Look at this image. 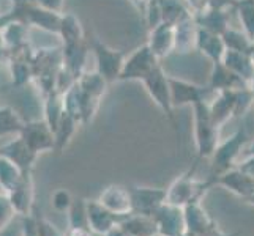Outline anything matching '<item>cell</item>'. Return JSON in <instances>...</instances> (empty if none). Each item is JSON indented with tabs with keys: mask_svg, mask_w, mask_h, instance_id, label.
<instances>
[{
	"mask_svg": "<svg viewBox=\"0 0 254 236\" xmlns=\"http://www.w3.org/2000/svg\"><path fill=\"white\" fill-rule=\"evenodd\" d=\"M196 165L190 172L180 175L177 180H174L172 185L168 188V197L166 202L175 206H187L192 202H200L205 192L213 188V183L208 178L205 181H197L194 178Z\"/></svg>",
	"mask_w": 254,
	"mask_h": 236,
	"instance_id": "obj_1",
	"label": "cell"
},
{
	"mask_svg": "<svg viewBox=\"0 0 254 236\" xmlns=\"http://www.w3.org/2000/svg\"><path fill=\"white\" fill-rule=\"evenodd\" d=\"M194 120H196V146H197V162L205 157H212L218 146V128L212 115L210 106L202 101L194 104Z\"/></svg>",
	"mask_w": 254,
	"mask_h": 236,
	"instance_id": "obj_2",
	"label": "cell"
},
{
	"mask_svg": "<svg viewBox=\"0 0 254 236\" xmlns=\"http://www.w3.org/2000/svg\"><path fill=\"white\" fill-rule=\"evenodd\" d=\"M247 142H248L247 129L239 128L229 139H227V141H224L223 143H218L216 150L212 156L213 164H212V172H210V177H208L210 181L213 183V180L218 177V175H221L226 170L235 167L237 157L242 153V148L245 146Z\"/></svg>",
	"mask_w": 254,
	"mask_h": 236,
	"instance_id": "obj_3",
	"label": "cell"
},
{
	"mask_svg": "<svg viewBox=\"0 0 254 236\" xmlns=\"http://www.w3.org/2000/svg\"><path fill=\"white\" fill-rule=\"evenodd\" d=\"M11 11L14 14V19L25 24L27 27L33 25V27L59 35L60 22H62V14L60 13L46 10V8L37 5L35 2H29L21 6H11Z\"/></svg>",
	"mask_w": 254,
	"mask_h": 236,
	"instance_id": "obj_4",
	"label": "cell"
},
{
	"mask_svg": "<svg viewBox=\"0 0 254 236\" xmlns=\"http://www.w3.org/2000/svg\"><path fill=\"white\" fill-rule=\"evenodd\" d=\"M144 84L147 87L148 93L153 98V101L161 107L164 112V115H168L169 121L172 123V128L175 129V133L179 136V129H177V121H175L174 112H172V94H171V85H169V79L164 76L163 69L160 65H156L152 73L144 79Z\"/></svg>",
	"mask_w": 254,
	"mask_h": 236,
	"instance_id": "obj_5",
	"label": "cell"
},
{
	"mask_svg": "<svg viewBox=\"0 0 254 236\" xmlns=\"http://www.w3.org/2000/svg\"><path fill=\"white\" fill-rule=\"evenodd\" d=\"M79 84V92H81V113H82V121H89L90 117L95 113L96 107H98L100 99L104 93V87H106V81L104 77L96 71L82 74L77 79Z\"/></svg>",
	"mask_w": 254,
	"mask_h": 236,
	"instance_id": "obj_6",
	"label": "cell"
},
{
	"mask_svg": "<svg viewBox=\"0 0 254 236\" xmlns=\"http://www.w3.org/2000/svg\"><path fill=\"white\" fill-rule=\"evenodd\" d=\"M90 47H92V52L95 54L96 65H98V69H96V71L104 77V81L109 84V82L116 81V79H119L120 73H122V68H124V63H125L124 52H117V50H112V49L106 47L98 38L92 40Z\"/></svg>",
	"mask_w": 254,
	"mask_h": 236,
	"instance_id": "obj_7",
	"label": "cell"
},
{
	"mask_svg": "<svg viewBox=\"0 0 254 236\" xmlns=\"http://www.w3.org/2000/svg\"><path fill=\"white\" fill-rule=\"evenodd\" d=\"M131 202H133V213L153 216L161 205L166 203L168 189L147 188V186H131Z\"/></svg>",
	"mask_w": 254,
	"mask_h": 236,
	"instance_id": "obj_8",
	"label": "cell"
},
{
	"mask_svg": "<svg viewBox=\"0 0 254 236\" xmlns=\"http://www.w3.org/2000/svg\"><path fill=\"white\" fill-rule=\"evenodd\" d=\"M213 185L223 186L224 189L229 190L231 194L243 198L245 202L254 195V178L247 172L240 170L237 165L229 170H226L221 175H218L213 180Z\"/></svg>",
	"mask_w": 254,
	"mask_h": 236,
	"instance_id": "obj_9",
	"label": "cell"
},
{
	"mask_svg": "<svg viewBox=\"0 0 254 236\" xmlns=\"http://www.w3.org/2000/svg\"><path fill=\"white\" fill-rule=\"evenodd\" d=\"M153 219L158 225V233L161 236H180L187 232L185 213H183L182 206H175L166 202L156 209Z\"/></svg>",
	"mask_w": 254,
	"mask_h": 236,
	"instance_id": "obj_10",
	"label": "cell"
},
{
	"mask_svg": "<svg viewBox=\"0 0 254 236\" xmlns=\"http://www.w3.org/2000/svg\"><path fill=\"white\" fill-rule=\"evenodd\" d=\"M156 58L158 57L153 54L150 46H142L128 60H125L119 79H122V81H127V79H142L144 81L152 73V69L158 65Z\"/></svg>",
	"mask_w": 254,
	"mask_h": 236,
	"instance_id": "obj_11",
	"label": "cell"
},
{
	"mask_svg": "<svg viewBox=\"0 0 254 236\" xmlns=\"http://www.w3.org/2000/svg\"><path fill=\"white\" fill-rule=\"evenodd\" d=\"M21 137L29 145V148L33 151H43L51 150L56 146V136L54 131L51 129L48 121H32V123L24 125L21 129Z\"/></svg>",
	"mask_w": 254,
	"mask_h": 236,
	"instance_id": "obj_12",
	"label": "cell"
},
{
	"mask_svg": "<svg viewBox=\"0 0 254 236\" xmlns=\"http://www.w3.org/2000/svg\"><path fill=\"white\" fill-rule=\"evenodd\" d=\"M183 213H185V225L187 232L196 235V236H207L213 233L220 227L212 219L205 208L200 205V202H192L187 206H183Z\"/></svg>",
	"mask_w": 254,
	"mask_h": 236,
	"instance_id": "obj_13",
	"label": "cell"
},
{
	"mask_svg": "<svg viewBox=\"0 0 254 236\" xmlns=\"http://www.w3.org/2000/svg\"><path fill=\"white\" fill-rule=\"evenodd\" d=\"M87 219H89V227L101 235H106L116 227H119L122 217L120 214L112 213L111 209L103 206L100 202H89L87 203Z\"/></svg>",
	"mask_w": 254,
	"mask_h": 236,
	"instance_id": "obj_14",
	"label": "cell"
},
{
	"mask_svg": "<svg viewBox=\"0 0 254 236\" xmlns=\"http://www.w3.org/2000/svg\"><path fill=\"white\" fill-rule=\"evenodd\" d=\"M98 202L111 209L112 213L127 216L129 213H133V202H131V194L129 189L125 186L112 185L103 190V194L100 195Z\"/></svg>",
	"mask_w": 254,
	"mask_h": 236,
	"instance_id": "obj_15",
	"label": "cell"
},
{
	"mask_svg": "<svg viewBox=\"0 0 254 236\" xmlns=\"http://www.w3.org/2000/svg\"><path fill=\"white\" fill-rule=\"evenodd\" d=\"M171 85V94H172V104L174 106H185V104H197V102H207V93L208 89H200V87L191 85L188 82L177 81V79H169Z\"/></svg>",
	"mask_w": 254,
	"mask_h": 236,
	"instance_id": "obj_16",
	"label": "cell"
},
{
	"mask_svg": "<svg viewBox=\"0 0 254 236\" xmlns=\"http://www.w3.org/2000/svg\"><path fill=\"white\" fill-rule=\"evenodd\" d=\"M119 227L129 236H155L158 235V225H156L153 216L129 213L122 217Z\"/></svg>",
	"mask_w": 254,
	"mask_h": 236,
	"instance_id": "obj_17",
	"label": "cell"
},
{
	"mask_svg": "<svg viewBox=\"0 0 254 236\" xmlns=\"http://www.w3.org/2000/svg\"><path fill=\"white\" fill-rule=\"evenodd\" d=\"M174 45V29L172 22H163L160 25H155L152 40H150V49L156 57L166 55L171 50Z\"/></svg>",
	"mask_w": 254,
	"mask_h": 236,
	"instance_id": "obj_18",
	"label": "cell"
},
{
	"mask_svg": "<svg viewBox=\"0 0 254 236\" xmlns=\"http://www.w3.org/2000/svg\"><path fill=\"white\" fill-rule=\"evenodd\" d=\"M243 79L231 71L223 62H215V71L212 77L213 90H240Z\"/></svg>",
	"mask_w": 254,
	"mask_h": 236,
	"instance_id": "obj_19",
	"label": "cell"
},
{
	"mask_svg": "<svg viewBox=\"0 0 254 236\" xmlns=\"http://www.w3.org/2000/svg\"><path fill=\"white\" fill-rule=\"evenodd\" d=\"M223 63L229 68L231 71L239 74L242 79L254 77V68L247 54H242V52H237V50H226L223 55Z\"/></svg>",
	"mask_w": 254,
	"mask_h": 236,
	"instance_id": "obj_20",
	"label": "cell"
},
{
	"mask_svg": "<svg viewBox=\"0 0 254 236\" xmlns=\"http://www.w3.org/2000/svg\"><path fill=\"white\" fill-rule=\"evenodd\" d=\"M27 33H29L27 25L16 21V19L6 22L3 27H0V35H2L3 41L6 43V46L10 47V50L25 45V43H29Z\"/></svg>",
	"mask_w": 254,
	"mask_h": 236,
	"instance_id": "obj_21",
	"label": "cell"
},
{
	"mask_svg": "<svg viewBox=\"0 0 254 236\" xmlns=\"http://www.w3.org/2000/svg\"><path fill=\"white\" fill-rule=\"evenodd\" d=\"M199 47L202 49L205 54L213 58L215 62H221V58L224 55V41L218 37L216 33L210 32L207 29L199 30Z\"/></svg>",
	"mask_w": 254,
	"mask_h": 236,
	"instance_id": "obj_22",
	"label": "cell"
},
{
	"mask_svg": "<svg viewBox=\"0 0 254 236\" xmlns=\"http://www.w3.org/2000/svg\"><path fill=\"white\" fill-rule=\"evenodd\" d=\"M22 123L16 112L10 107H0V134L11 133V131H21Z\"/></svg>",
	"mask_w": 254,
	"mask_h": 236,
	"instance_id": "obj_23",
	"label": "cell"
},
{
	"mask_svg": "<svg viewBox=\"0 0 254 236\" xmlns=\"http://www.w3.org/2000/svg\"><path fill=\"white\" fill-rule=\"evenodd\" d=\"M223 37H224L223 38L224 45L229 47V50H237V52H242V54H247L248 52L250 43L242 33L234 32V30H226L223 33Z\"/></svg>",
	"mask_w": 254,
	"mask_h": 236,
	"instance_id": "obj_24",
	"label": "cell"
},
{
	"mask_svg": "<svg viewBox=\"0 0 254 236\" xmlns=\"http://www.w3.org/2000/svg\"><path fill=\"white\" fill-rule=\"evenodd\" d=\"M240 19L250 37H254V0H242L239 3Z\"/></svg>",
	"mask_w": 254,
	"mask_h": 236,
	"instance_id": "obj_25",
	"label": "cell"
},
{
	"mask_svg": "<svg viewBox=\"0 0 254 236\" xmlns=\"http://www.w3.org/2000/svg\"><path fill=\"white\" fill-rule=\"evenodd\" d=\"M54 206L57 209H65L71 206V197L66 190H59L54 195Z\"/></svg>",
	"mask_w": 254,
	"mask_h": 236,
	"instance_id": "obj_26",
	"label": "cell"
},
{
	"mask_svg": "<svg viewBox=\"0 0 254 236\" xmlns=\"http://www.w3.org/2000/svg\"><path fill=\"white\" fill-rule=\"evenodd\" d=\"M33 2L43 8H46V10L56 11V13L62 11V5H64V0H33Z\"/></svg>",
	"mask_w": 254,
	"mask_h": 236,
	"instance_id": "obj_27",
	"label": "cell"
},
{
	"mask_svg": "<svg viewBox=\"0 0 254 236\" xmlns=\"http://www.w3.org/2000/svg\"><path fill=\"white\" fill-rule=\"evenodd\" d=\"M240 170L243 172H247L248 175H251V177L254 178V154L253 156H248V157H245V159L242 162H237L235 164Z\"/></svg>",
	"mask_w": 254,
	"mask_h": 236,
	"instance_id": "obj_28",
	"label": "cell"
},
{
	"mask_svg": "<svg viewBox=\"0 0 254 236\" xmlns=\"http://www.w3.org/2000/svg\"><path fill=\"white\" fill-rule=\"evenodd\" d=\"M8 60H10V47L6 46L2 35H0V66L8 65Z\"/></svg>",
	"mask_w": 254,
	"mask_h": 236,
	"instance_id": "obj_29",
	"label": "cell"
},
{
	"mask_svg": "<svg viewBox=\"0 0 254 236\" xmlns=\"http://www.w3.org/2000/svg\"><path fill=\"white\" fill-rule=\"evenodd\" d=\"M106 236H129L128 233H125L120 227H116L114 230H111L109 233H106Z\"/></svg>",
	"mask_w": 254,
	"mask_h": 236,
	"instance_id": "obj_30",
	"label": "cell"
},
{
	"mask_svg": "<svg viewBox=\"0 0 254 236\" xmlns=\"http://www.w3.org/2000/svg\"><path fill=\"white\" fill-rule=\"evenodd\" d=\"M29 2H33V0H11V5L13 6H21V5H25Z\"/></svg>",
	"mask_w": 254,
	"mask_h": 236,
	"instance_id": "obj_31",
	"label": "cell"
},
{
	"mask_svg": "<svg viewBox=\"0 0 254 236\" xmlns=\"http://www.w3.org/2000/svg\"><path fill=\"white\" fill-rule=\"evenodd\" d=\"M247 151H248V156H253L254 154V141L248 145V148H247Z\"/></svg>",
	"mask_w": 254,
	"mask_h": 236,
	"instance_id": "obj_32",
	"label": "cell"
},
{
	"mask_svg": "<svg viewBox=\"0 0 254 236\" xmlns=\"http://www.w3.org/2000/svg\"><path fill=\"white\" fill-rule=\"evenodd\" d=\"M247 203H248V205H251V206H254V195H253L251 198H248V200H247Z\"/></svg>",
	"mask_w": 254,
	"mask_h": 236,
	"instance_id": "obj_33",
	"label": "cell"
},
{
	"mask_svg": "<svg viewBox=\"0 0 254 236\" xmlns=\"http://www.w3.org/2000/svg\"><path fill=\"white\" fill-rule=\"evenodd\" d=\"M190 2H192V3H194V5H197V2H199V0H190Z\"/></svg>",
	"mask_w": 254,
	"mask_h": 236,
	"instance_id": "obj_34",
	"label": "cell"
},
{
	"mask_svg": "<svg viewBox=\"0 0 254 236\" xmlns=\"http://www.w3.org/2000/svg\"><path fill=\"white\" fill-rule=\"evenodd\" d=\"M253 79H254V77H253ZM253 94H254V92H253Z\"/></svg>",
	"mask_w": 254,
	"mask_h": 236,
	"instance_id": "obj_35",
	"label": "cell"
}]
</instances>
